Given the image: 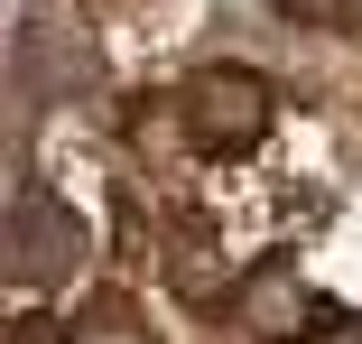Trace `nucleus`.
I'll use <instances>...</instances> for the list:
<instances>
[{
	"label": "nucleus",
	"instance_id": "obj_3",
	"mask_svg": "<svg viewBox=\"0 0 362 344\" xmlns=\"http://www.w3.org/2000/svg\"><path fill=\"white\" fill-rule=\"evenodd\" d=\"M84 251H93L84 214H65L47 186H19V205H10V270H19V280L28 289H56V280L84 270Z\"/></svg>",
	"mask_w": 362,
	"mask_h": 344
},
{
	"label": "nucleus",
	"instance_id": "obj_5",
	"mask_svg": "<svg viewBox=\"0 0 362 344\" xmlns=\"http://www.w3.org/2000/svg\"><path fill=\"white\" fill-rule=\"evenodd\" d=\"M279 10L307 28H362V0H279Z\"/></svg>",
	"mask_w": 362,
	"mask_h": 344
},
{
	"label": "nucleus",
	"instance_id": "obj_1",
	"mask_svg": "<svg viewBox=\"0 0 362 344\" xmlns=\"http://www.w3.org/2000/svg\"><path fill=\"white\" fill-rule=\"evenodd\" d=\"M177 103H186V149L195 159H251L269 140V84L251 65H204Z\"/></svg>",
	"mask_w": 362,
	"mask_h": 344
},
{
	"label": "nucleus",
	"instance_id": "obj_4",
	"mask_svg": "<svg viewBox=\"0 0 362 344\" xmlns=\"http://www.w3.org/2000/svg\"><path fill=\"white\" fill-rule=\"evenodd\" d=\"M65 344H149V335H139V316H130L121 298H103V307L75 316V335H65Z\"/></svg>",
	"mask_w": 362,
	"mask_h": 344
},
{
	"label": "nucleus",
	"instance_id": "obj_2",
	"mask_svg": "<svg viewBox=\"0 0 362 344\" xmlns=\"http://www.w3.org/2000/svg\"><path fill=\"white\" fill-rule=\"evenodd\" d=\"M233 316H242V335H260V344H316L325 326H334V307L316 298V280L298 260H260L251 280L233 289Z\"/></svg>",
	"mask_w": 362,
	"mask_h": 344
}]
</instances>
